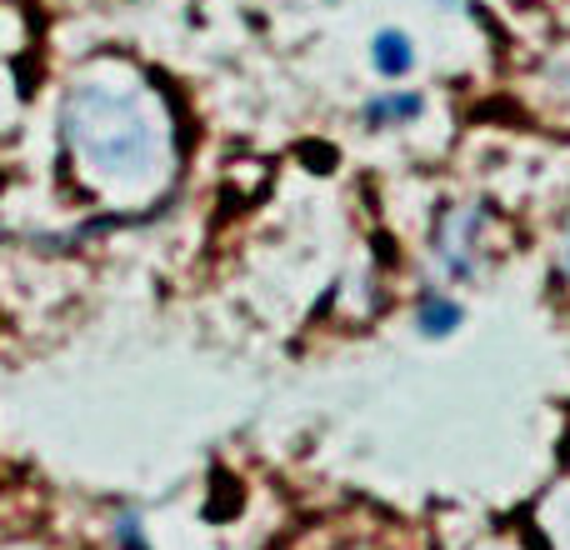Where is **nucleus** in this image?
Instances as JSON below:
<instances>
[{
    "mask_svg": "<svg viewBox=\"0 0 570 550\" xmlns=\"http://www.w3.org/2000/svg\"><path fill=\"white\" fill-rule=\"evenodd\" d=\"M60 140L76 180L106 206H140L176 166V130L156 86L126 60H90L60 100Z\"/></svg>",
    "mask_w": 570,
    "mask_h": 550,
    "instance_id": "nucleus-1",
    "label": "nucleus"
},
{
    "mask_svg": "<svg viewBox=\"0 0 570 550\" xmlns=\"http://www.w3.org/2000/svg\"><path fill=\"white\" fill-rule=\"evenodd\" d=\"M481 230H485V210L475 206H451L441 216L435 230V261H441L445 281H475L481 275Z\"/></svg>",
    "mask_w": 570,
    "mask_h": 550,
    "instance_id": "nucleus-2",
    "label": "nucleus"
},
{
    "mask_svg": "<svg viewBox=\"0 0 570 550\" xmlns=\"http://www.w3.org/2000/svg\"><path fill=\"white\" fill-rule=\"evenodd\" d=\"M431 6H441V10H461V0H431Z\"/></svg>",
    "mask_w": 570,
    "mask_h": 550,
    "instance_id": "nucleus-8",
    "label": "nucleus"
},
{
    "mask_svg": "<svg viewBox=\"0 0 570 550\" xmlns=\"http://www.w3.org/2000/svg\"><path fill=\"white\" fill-rule=\"evenodd\" d=\"M415 60H421V50L401 26H381L371 36V70L381 80H405L415 70Z\"/></svg>",
    "mask_w": 570,
    "mask_h": 550,
    "instance_id": "nucleus-3",
    "label": "nucleus"
},
{
    "mask_svg": "<svg viewBox=\"0 0 570 550\" xmlns=\"http://www.w3.org/2000/svg\"><path fill=\"white\" fill-rule=\"evenodd\" d=\"M421 110H425L421 90H375V96L361 106V120L371 130H395V126H411Z\"/></svg>",
    "mask_w": 570,
    "mask_h": 550,
    "instance_id": "nucleus-4",
    "label": "nucleus"
},
{
    "mask_svg": "<svg viewBox=\"0 0 570 550\" xmlns=\"http://www.w3.org/2000/svg\"><path fill=\"white\" fill-rule=\"evenodd\" d=\"M561 261H566V275H570V226H566V246H561Z\"/></svg>",
    "mask_w": 570,
    "mask_h": 550,
    "instance_id": "nucleus-7",
    "label": "nucleus"
},
{
    "mask_svg": "<svg viewBox=\"0 0 570 550\" xmlns=\"http://www.w3.org/2000/svg\"><path fill=\"white\" fill-rule=\"evenodd\" d=\"M461 321H465V305L445 291H425L421 301H415V331H421L425 341H445V335H455Z\"/></svg>",
    "mask_w": 570,
    "mask_h": 550,
    "instance_id": "nucleus-5",
    "label": "nucleus"
},
{
    "mask_svg": "<svg viewBox=\"0 0 570 550\" xmlns=\"http://www.w3.org/2000/svg\"><path fill=\"white\" fill-rule=\"evenodd\" d=\"M116 541L126 550H146V536H140V515H116Z\"/></svg>",
    "mask_w": 570,
    "mask_h": 550,
    "instance_id": "nucleus-6",
    "label": "nucleus"
}]
</instances>
